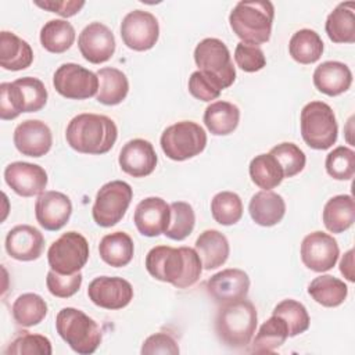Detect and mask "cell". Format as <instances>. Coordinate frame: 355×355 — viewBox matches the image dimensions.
<instances>
[{"label":"cell","instance_id":"1","mask_svg":"<svg viewBox=\"0 0 355 355\" xmlns=\"http://www.w3.org/2000/svg\"><path fill=\"white\" fill-rule=\"evenodd\" d=\"M146 269L157 280L171 283L176 288L196 284L202 272L201 259L194 248L169 245L153 247L146 255Z\"/></svg>","mask_w":355,"mask_h":355},{"label":"cell","instance_id":"2","mask_svg":"<svg viewBox=\"0 0 355 355\" xmlns=\"http://www.w3.org/2000/svg\"><path fill=\"white\" fill-rule=\"evenodd\" d=\"M118 137L115 122L107 115L83 112L73 116L65 130L71 148L82 154L100 155L108 153Z\"/></svg>","mask_w":355,"mask_h":355},{"label":"cell","instance_id":"3","mask_svg":"<svg viewBox=\"0 0 355 355\" xmlns=\"http://www.w3.org/2000/svg\"><path fill=\"white\" fill-rule=\"evenodd\" d=\"M258 323L257 308L247 298L220 304L215 318V331L229 348H244L254 337Z\"/></svg>","mask_w":355,"mask_h":355},{"label":"cell","instance_id":"4","mask_svg":"<svg viewBox=\"0 0 355 355\" xmlns=\"http://www.w3.org/2000/svg\"><path fill=\"white\" fill-rule=\"evenodd\" d=\"M275 6L269 0L239 1L229 14V24L243 43L259 46L270 39Z\"/></svg>","mask_w":355,"mask_h":355},{"label":"cell","instance_id":"5","mask_svg":"<svg viewBox=\"0 0 355 355\" xmlns=\"http://www.w3.org/2000/svg\"><path fill=\"white\" fill-rule=\"evenodd\" d=\"M55 330L58 336L80 355L96 352L101 343V330L94 319L83 311L67 306L55 316Z\"/></svg>","mask_w":355,"mask_h":355},{"label":"cell","instance_id":"6","mask_svg":"<svg viewBox=\"0 0 355 355\" xmlns=\"http://www.w3.org/2000/svg\"><path fill=\"white\" fill-rule=\"evenodd\" d=\"M301 136L313 150H327L337 141L338 125L333 108L323 101H311L300 115Z\"/></svg>","mask_w":355,"mask_h":355},{"label":"cell","instance_id":"7","mask_svg":"<svg viewBox=\"0 0 355 355\" xmlns=\"http://www.w3.org/2000/svg\"><path fill=\"white\" fill-rule=\"evenodd\" d=\"M164 154L172 161H186L204 151L207 133L193 121H180L168 126L159 139Z\"/></svg>","mask_w":355,"mask_h":355},{"label":"cell","instance_id":"8","mask_svg":"<svg viewBox=\"0 0 355 355\" xmlns=\"http://www.w3.org/2000/svg\"><path fill=\"white\" fill-rule=\"evenodd\" d=\"M194 61L198 71L215 79L222 90L232 86L236 80V68L230 51L220 39H202L194 49Z\"/></svg>","mask_w":355,"mask_h":355},{"label":"cell","instance_id":"9","mask_svg":"<svg viewBox=\"0 0 355 355\" xmlns=\"http://www.w3.org/2000/svg\"><path fill=\"white\" fill-rule=\"evenodd\" d=\"M132 198L133 190L123 180H111L103 184L96 194L92 208L94 222L101 227L116 225L125 216Z\"/></svg>","mask_w":355,"mask_h":355},{"label":"cell","instance_id":"10","mask_svg":"<svg viewBox=\"0 0 355 355\" xmlns=\"http://www.w3.org/2000/svg\"><path fill=\"white\" fill-rule=\"evenodd\" d=\"M89 243L78 232L62 233L47 251L50 269L61 275H73L80 272L89 259Z\"/></svg>","mask_w":355,"mask_h":355},{"label":"cell","instance_id":"11","mask_svg":"<svg viewBox=\"0 0 355 355\" xmlns=\"http://www.w3.org/2000/svg\"><path fill=\"white\" fill-rule=\"evenodd\" d=\"M53 85L55 92L65 98L86 100L97 94L98 76L79 64L65 62L55 69Z\"/></svg>","mask_w":355,"mask_h":355},{"label":"cell","instance_id":"12","mask_svg":"<svg viewBox=\"0 0 355 355\" xmlns=\"http://www.w3.org/2000/svg\"><path fill=\"white\" fill-rule=\"evenodd\" d=\"M159 36V25L155 15L144 10L129 11L121 22V37L126 47L135 51H146L155 46Z\"/></svg>","mask_w":355,"mask_h":355},{"label":"cell","instance_id":"13","mask_svg":"<svg viewBox=\"0 0 355 355\" xmlns=\"http://www.w3.org/2000/svg\"><path fill=\"white\" fill-rule=\"evenodd\" d=\"M302 263L313 272L330 270L338 259L337 240L329 233L316 230L306 234L300 248Z\"/></svg>","mask_w":355,"mask_h":355},{"label":"cell","instance_id":"14","mask_svg":"<svg viewBox=\"0 0 355 355\" xmlns=\"http://www.w3.org/2000/svg\"><path fill=\"white\" fill-rule=\"evenodd\" d=\"M90 301L104 309H122L133 300L132 284L116 276H98L87 287Z\"/></svg>","mask_w":355,"mask_h":355},{"label":"cell","instance_id":"15","mask_svg":"<svg viewBox=\"0 0 355 355\" xmlns=\"http://www.w3.org/2000/svg\"><path fill=\"white\" fill-rule=\"evenodd\" d=\"M82 57L92 64H103L115 53V37L112 31L101 22H90L78 37Z\"/></svg>","mask_w":355,"mask_h":355},{"label":"cell","instance_id":"16","mask_svg":"<svg viewBox=\"0 0 355 355\" xmlns=\"http://www.w3.org/2000/svg\"><path fill=\"white\" fill-rule=\"evenodd\" d=\"M4 180L18 196L33 197L44 191L49 178L47 172L40 165L15 161L6 166Z\"/></svg>","mask_w":355,"mask_h":355},{"label":"cell","instance_id":"17","mask_svg":"<svg viewBox=\"0 0 355 355\" xmlns=\"http://www.w3.org/2000/svg\"><path fill=\"white\" fill-rule=\"evenodd\" d=\"M72 214L69 197L61 191L49 190L39 194L35 202V216L39 225L50 232L64 227Z\"/></svg>","mask_w":355,"mask_h":355},{"label":"cell","instance_id":"18","mask_svg":"<svg viewBox=\"0 0 355 355\" xmlns=\"http://www.w3.org/2000/svg\"><path fill=\"white\" fill-rule=\"evenodd\" d=\"M205 288L208 295L218 304L237 301L247 298L250 277L241 269L229 268L211 276L205 283Z\"/></svg>","mask_w":355,"mask_h":355},{"label":"cell","instance_id":"19","mask_svg":"<svg viewBox=\"0 0 355 355\" xmlns=\"http://www.w3.org/2000/svg\"><path fill=\"white\" fill-rule=\"evenodd\" d=\"M15 148L26 157L39 158L47 154L53 144L50 128L40 119H26L14 130Z\"/></svg>","mask_w":355,"mask_h":355},{"label":"cell","instance_id":"20","mask_svg":"<svg viewBox=\"0 0 355 355\" xmlns=\"http://www.w3.org/2000/svg\"><path fill=\"white\" fill-rule=\"evenodd\" d=\"M118 162L125 173L133 178H144L154 172L158 157L148 140L132 139L121 148Z\"/></svg>","mask_w":355,"mask_h":355},{"label":"cell","instance_id":"21","mask_svg":"<svg viewBox=\"0 0 355 355\" xmlns=\"http://www.w3.org/2000/svg\"><path fill=\"white\" fill-rule=\"evenodd\" d=\"M171 220V207L161 197H147L135 209L133 222L140 234L157 237L165 233Z\"/></svg>","mask_w":355,"mask_h":355},{"label":"cell","instance_id":"22","mask_svg":"<svg viewBox=\"0 0 355 355\" xmlns=\"http://www.w3.org/2000/svg\"><path fill=\"white\" fill-rule=\"evenodd\" d=\"M44 248V237L39 229L31 225L14 226L6 236L7 254L22 262L37 259Z\"/></svg>","mask_w":355,"mask_h":355},{"label":"cell","instance_id":"23","mask_svg":"<svg viewBox=\"0 0 355 355\" xmlns=\"http://www.w3.org/2000/svg\"><path fill=\"white\" fill-rule=\"evenodd\" d=\"M352 72L349 67L340 61H324L313 71L315 87L330 97L343 94L351 87Z\"/></svg>","mask_w":355,"mask_h":355},{"label":"cell","instance_id":"24","mask_svg":"<svg viewBox=\"0 0 355 355\" xmlns=\"http://www.w3.org/2000/svg\"><path fill=\"white\" fill-rule=\"evenodd\" d=\"M248 212L257 225L265 227L275 226L286 214V202L280 194L270 190H262L251 197Z\"/></svg>","mask_w":355,"mask_h":355},{"label":"cell","instance_id":"25","mask_svg":"<svg viewBox=\"0 0 355 355\" xmlns=\"http://www.w3.org/2000/svg\"><path fill=\"white\" fill-rule=\"evenodd\" d=\"M194 250L197 251L202 263V269L205 270L222 266L227 261L230 252L226 236L215 229H208L200 233L196 240Z\"/></svg>","mask_w":355,"mask_h":355},{"label":"cell","instance_id":"26","mask_svg":"<svg viewBox=\"0 0 355 355\" xmlns=\"http://www.w3.org/2000/svg\"><path fill=\"white\" fill-rule=\"evenodd\" d=\"M33 50L31 44L12 32L0 33V65L7 71H21L31 67Z\"/></svg>","mask_w":355,"mask_h":355},{"label":"cell","instance_id":"27","mask_svg":"<svg viewBox=\"0 0 355 355\" xmlns=\"http://www.w3.org/2000/svg\"><path fill=\"white\" fill-rule=\"evenodd\" d=\"M323 225L331 233H343L355 222V202L349 194H338L327 200L322 212Z\"/></svg>","mask_w":355,"mask_h":355},{"label":"cell","instance_id":"28","mask_svg":"<svg viewBox=\"0 0 355 355\" xmlns=\"http://www.w3.org/2000/svg\"><path fill=\"white\" fill-rule=\"evenodd\" d=\"M98 92L96 100L104 105H116L122 103L129 92L126 75L114 67H104L97 71Z\"/></svg>","mask_w":355,"mask_h":355},{"label":"cell","instance_id":"29","mask_svg":"<svg viewBox=\"0 0 355 355\" xmlns=\"http://www.w3.org/2000/svg\"><path fill=\"white\" fill-rule=\"evenodd\" d=\"M240 122V110L236 104L218 100L204 111V123L215 136H226L236 130Z\"/></svg>","mask_w":355,"mask_h":355},{"label":"cell","instance_id":"30","mask_svg":"<svg viewBox=\"0 0 355 355\" xmlns=\"http://www.w3.org/2000/svg\"><path fill=\"white\" fill-rule=\"evenodd\" d=\"M355 4L352 1L340 3L326 18L324 29L333 43L355 42Z\"/></svg>","mask_w":355,"mask_h":355},{"label":"cell","instance_id":"31","mask_svg":"<svg viewBox=\"0 0 355 355\" xmlns=\"http://www.w3.org/2000/svg\"><path fill=\"white\" fill-rule=\"evenodd\" d=\"M100 258L110 266H126L135 254L132 237L125 232H114L105 234L98 244Z\"/></svg>","mask_w":355,"mask_h":355},{"label":"cell","instance_id":"32","mask_svg":"<svg viewBox=\"0 0 355 355\" xmlns=\"http://www.w3.org/2000/svg\"><path fill=\"white\" fill-rule=\"evenodd\" d=\"M308 294L322 306L334 308L345 301L348 287L343 280L331 275H320L309 283Z\"/></svg>","mask_w":355,"mask_h":355},{"label":"cell","instance_id":"33","mask_svg":"<svg viewBox=\"0 0 355 355\" xmlns=\"http://www.w3.org/2000/svg\"><path fill=\"white\" fill-rule=\"evenodd\" d=\"M323 40L313 29H300L288 42L291 58L300 64H313L323 54Z\"/></svg>","mask_w":355,"mask_h":355},{"label":"cell","instance_id":"34","mask_svg":"<svg viewBox=\"0 0 355 355\" xmlns=\"http://www.w3.org/2000/svg\"><path fill=\"white\" fill-rule=\"evenodd\" d=\"M287 337L288 330L286 322L282 318L272 315L268 320H265L261 324L258 333L252 340L251 351L258 354L273 352L284 344Z\"/></svg>","mask_w":355,"mask_h":355},{"label":"cell","instance_id":"35","mask_svg":"<svg viewBox=\"0 0 355 355\" xmlns=\"http://www.w3.org/2000/svg\"><path fill=\"white\" fill-rule=\"evenodd\" d=\"M248 172L251 180L263 190H272L277 187L284 179L280 164L270 153L254 157L250 162Z\"/></svg>","mask_w":355,"mask_h":355},{"label":"cell","instance_id":"36","mask_svg":"<svg viewBox=\"0 0 355 355\" xmlns=\"http://www.w3.org/2000/svg\"><path fill=\"white\" fill-rule=\"evenodd\" d=\"M75 42V29L67 19H50L40 29V43L50 53L67 51Z\"/></svg>","mask_w":355,"mask_h":355},{"label":"cell","instance_id":"37","mask_svg":"<svg viewBox=\"0 0 355 355\" xmlns=\"http://www.w3.org/2000/svg\"><path fill=\"white\" fill-rule=\"evenodd\" d=\"M47 302L35 293L21 294L11 306V313L17 324L32 327L39 324L47 315Z\"/></svg>","mask_w":355,"mask_h":355},{"label":"cell","instance_id":"38","mask_svg":"<svg viewBox=\"0 0 355 355\" xmlns=\"http://www.w3.org/2000/svg\"><path fill=\"white\" fill-rule=\"evenodd\" d=\"M171 220L165 230V236L171 240L182 241L189 237L196 225V214L193 207L186 201H173L171 205Z\"/></svg>","mask_w":355,"mask_h":355},{"label":"cell","instance_id":"39","mask_svg":"<svg viewBox=\"0 0 355 355\" xmlns=\"http://www.w3.org/2000/svg\"><path fill=\"white\" fill-rule=\"evenodd\" d=\"M211 214L219 225H234L243 216V201L233 191H220L211 200Z\"/></svg>","mask_w":355,"mask_h":355},{"label":"cell","instance_id":"40","mask_svg":"<svg viewBox=\"0 0 355 355\" xmlns=\"http://www.w3.org/2000/svg\"><path fill=\"white\" fill-rule=\"evenodd\" d=\"M272 315H276L286 322L287 330H288V337H295V336L306 331L309 327V323H311L306 308L301 302L291 300V298L280 301L273 308Z\"/></svg>","mask_w":355,"mask_h":355},{"label":"cell","instance_id":"41","mask_svg":"<svg viewBox=\"0 0 355 355\" xmlns=\"http://www.w3.org/2000/svg\"><path fill=\"white\" fill-rule=\"evenodd\" d=\"M326 172L336 180H349L355 173V153L352 148L340 146L330 151L324 161Z\"/></svg>","mask_w":355,"mask_h":355},{"label":"cell","instance_id":"42","mask_svg":"<svg viewBox=\"0 0 355 355\" xmlns=\"http://www.w3.org/2000/svg\"><path fill=\"white\" fill-rule=\"evenodd\" d=\"M14 83L21 92L24 112H36L46 105L49 93L40 79L33 76H24L15 79Z\"/></svg>","mask_w":355,"mask_h":355},{"label":"cell","instance_id":"43","mask_svg":"<svg viewBox=\"0 0 355 355\" xmlns=\"http://www.w3.org/2000/svg\"><path fill=\"white\" fill-rule=\"evenodd\" d=\"M280 164L284 178H293L297 173H300L306 162V157L304 151L294 143L283 141L269 151Z\"/></svg>","mask_w":355,"mask_h":355},{"label":"cell","instance_id":"44","mask_svg":"<svg viewBox=\"0 0 355 355\" xmlns=\"http://www.w3.org/2000/svg\"><path fill=\"white\" fill-rule=\"evenodd\" d=\"M53 348L47 337L22 331L7 347V355H51Z\"/></svg>","mask_w":355,"mask_h":355},{"label":"cell","instance_id":"45","mask_svg":"<svg viewBox=\"0 0 355 355\" xmlns=\"http://www.w3.org/2000/svg\"><path fill=\"white\" fill-rule=\"evenodd\" d=\"M83 276L80 272L73 275H61L50 269L46 277V286L51 295L58 298H69L76 294L82 286Z\"/></svg>","mask_w":355,"mask_h":355},{"label":"cell","instance_id":"46","mask_svg":"<svg viewBox=\"0 0 355 355\" xmlns=\"http://www.w3.org/2000/svg\"><path fill=\"white\" fill-rule=\"evenodd\" d=\"M22 112L24 103L18 86L14 82H3L0 85V118L15 119Z\"/></svg>","mask_w":355,"mask_h":355},{"label":"cell","instance_id":"47","mask_svg":"<svg viewBox=\"0 0 355 355\" xmlns=\"http://www.w3.org/2000/svg\"><path fill=\"white\" fill-rule=\"evenodd\" d=\"M234 61L244 72H258L266 65V58L259 46L248 43H237L234 49Z\"/></svg>","mask_w":355,"mask_h":355},{"label":"cell","instance_id":"48","mask_svg":"<svg viewBox=\"0 0 355 355\" xmlns=\"http://www.w3.org/2000/svg\"><path fill=\"white\" fill-rule=\"evenodd\" d=\"M189 92L193 97L201 101H211L219 97L222 87L215 79L201 71H194L189 78Z\"/></svg>","mask_w":355,"mask_h":355},{"label":"cell","instance_id":"49","mask_svg":"<svg viewBox=\"0 0 355 355\" xmlns=\"http://www.w3.org/2000/svg\"><path fill=\"white\" fill-rule=\"evenodd\" d=\"M179 345L176 340L164 331L151 334L147 337L141 345V354L144 355H153V354H168V355H178L179 354Z\"/></svg>","mask_w":355,"mask_h":355},{"label":"cell","instance_id":"50","mask_svg":"<svg viewBox=\"0 0 355 355\" xmlns=\"http://www.w3.org/2000/svg\"><path fill=\"white\" fill-rule=\"evenodd\" d=\"M33 3L37 7L43 10H49L50 12H55L64 18L78 14L85 6L83 0H44V1L35 0Z\"/></svg>","mask_w":355,"mask_h":355},{"label":"cell","instance_id":"51","mask_svg":"<svg viewBox=\"0 0 355 355\" xmlns=\"http://www.w3.org/2000/svg\"><path fill=\"white\" fill-rule=\"evenodd\" d=\"M340 272L348 280L354 282V250H348L340 261Z\"/></svg>","mask_w":355,"mask_h":355}]
</instances>
